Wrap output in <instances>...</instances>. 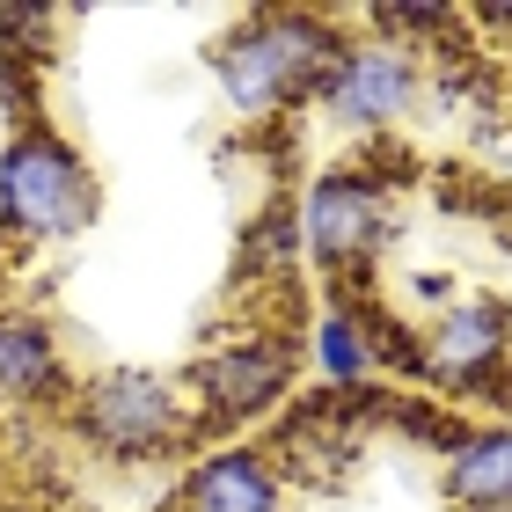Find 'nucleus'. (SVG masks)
I'll list each match as a JSON object with an SVG mask.
<instances>
[{"instance_id": "f257e3e1", "label": "nucleus", "mask_w": 512, "mask_h": 512, "mask_svg": "<svg viewBox=\"0 0 512 512\" xmlns=\"http://www.w3.org/2000/svg\"><path fill=\"white\" fill-rule=\"evenodd\" d=\"M337 59H344V30L308 8H256L213 44V74L235 118H278L293 103H315Z\"/></svg>"}, {"instance_id": "f03ea898", "label": "nucleus", "mask_w": 512, "mask_h": 512, "mask_svg": "<svg viewBox=\"0 0 512 512\" xmlns=\"http://www.w3.org/2000/svg\"><path fill=\"white\" fill-rule=\"evenodd\" d=\"M103 213L96 169L66 147L52 125H22L0 147V235L22 249H52L88 235Z\"/></svg>"}, {"instance_id": "7ed1b4c3", "label": "nucleus", "mask_w": 512, "mask_h": 512, "mask_svg": "<svg viewBox=\"0 0 512 512\" xmlns=\"http://www.w3.org/2000/svg\"><path fill=\"white\" fill-rule=\"evenodd\" d=\"M74 425L110 461H161L191 439V395L154 366H103L74 388Z\"/></svg>"}, {"instance_id": "20e7f679", "label": "nucleus", "mask_w": 512, "mask_h": 512, "mask_svg": "<svg viewBox=\"0 0 512 512\" xmlns=\"http://www.w3.org/2000/svg\"><path fill=\"white\" fill-rule=\"evenodd\" d=\"M395 235V198L366 169H322L300 198V242L322 271H366Z\"/></svg>"}, {"instance_id": "39448f33", "label": "nucleus", "mask_w": 512, "mask_h": 512, "mask_svg": "<svg viewBox=\"0 0 512 512\" xmlns=\"http://www.w3.org/2000/svg\"><path fill=\"white\" fill-rule=\"evenodd\" d=\"M322 118L344 125V132H388L410 118L417 103V59L410 44H388V37H366V44H344V59L330 66V81L315 88Z\"/></svg>"}, {"instance_id": "423d86ee", "label": "nucleus", "mask_w": 512, "mask_h": 512, "mask_svg": "<svg viewBox=\"0 0 512 512\" xmlns=\"http://www.w3.org/2000/svg\"><path fill=\"white\" fill-rule=\"evenodd\" d=\"M293 388V344L286 337H235V344H213L198 366H191V395L205 417H227V425H249L286 403Z\"/></svg>"}, {"instance_id": "0eeeda50", "label": "nucleus", "mask_w": 512, "mask_h": 512, "mask_svg": "<svg viewBox=\"0 0 512 512\" xmlns=\"http://www.w3.org/2000/svg\"><path fill=\"white\" fill-rule=\"evenodd\" d=\"M512 352V315H505V300L491 293H469V300H447L432 322V337H425V374L439 388H476V381H491L498 366Z\"/></svg>"}, {"instance_id": "6e6552de", "label": "nucleus", "mask_w": 512, "mask_h": 512, "mask_svg": "<svg viewBox=\"0 0 512 512\" xmlns=\"http://www.w3.org/2000/svg\"><path fill=\"white\" fill-rule=\"evenodd\" d=\"M176 512H286V469L256 447H213L183 469Z\"/></svg>"}, {"instance_id": "1a4fd4ad", "label": "nucleus", "mask_w": 512, "mask_h": 512, "mask_svg": "<svg viewBox=\"0 0 512 512\" xmlns=\"http://www.w3.org/2000/svg\"><path fill=\"white\" fill-rule=\"evenodd\" d=\"M74 395L66 381V352L44 315L0 308V410H52Z\"/></svg>"}, {"instance_id": "9d476101", "label": "nucleus", "mask_w": 512, "mask_h": 512, "mask_svg": "<svg viewBox=\"0 0 512 512\" xmlns=\"http://www.w3.org/2000/svg\"><path fill=\"white\" fill-rule=\"evenodd\" d=\"M439 483L461 512H512V425H476L447 439Z\"/></svg>"}, {"instance_id": "9b49d317", "label": "nucleus", "mask_w": 512, "mask_h": 512, "mask_svg": "<svg viewBox=\"0 0 512 512\" xmlns=\"http://www.w3.org/2000/svg\"><path fill=\"white\" fill-rule=\"evenodd\" d=\"M315 366H322L330 388H359L366 374H374V344H366V330L344 308H330L315 322Z\"/></svg>"}, {"instance_id": "f8f14e48", "label": "nucleus", "mask_w": 512, "mask_h": 512, "mask_svg": "<svg viewBox=\"0 0 512 512\" xmlns=\"http://www.w3.org/2000/svg\"><path fill=\"white\" fill-rule=\"evenodd\" d=\"M476 22H483V30H505V37H512V0H505V8H476Z\"/></svg>"}, {"instance_id": "ddd939ff", "label": "nucleus", "mask_w": 512, "mask_h": 512, "mask_svg": "<svg viewBox=\"0 0 512 512\" xmlns=\"http://www.w3.org/2000/svg\"><path fill=\"white\" fill-rule=\"evenodd\" d=\"M0 512H37V505H0Z\"/></svg>"}]
</instances>
